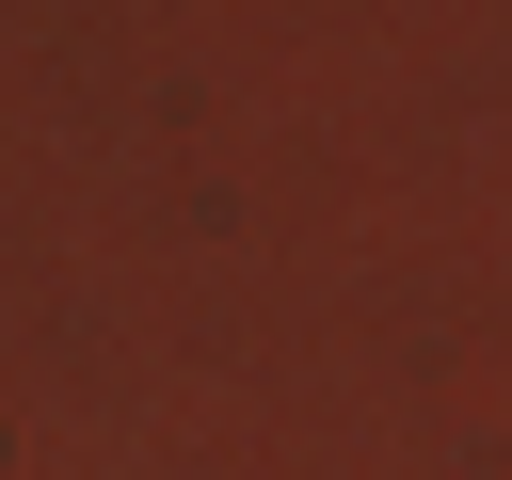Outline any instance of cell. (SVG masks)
I'll return each instance as SVG.
<instances>
[]
</instances>
